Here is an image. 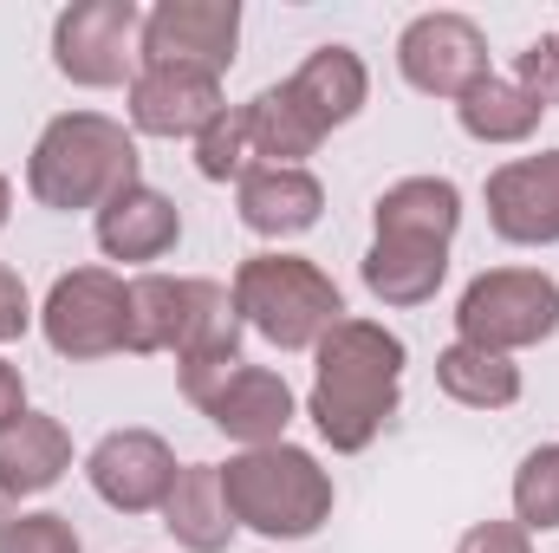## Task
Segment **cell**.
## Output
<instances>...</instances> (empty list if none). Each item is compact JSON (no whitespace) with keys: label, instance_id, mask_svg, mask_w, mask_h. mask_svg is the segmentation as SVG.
Returning a JSON list of instances; mask_svg holds the SVG:
<instances>
[{"label":"cell","instance_id":"30","mask_svg":"<svg viewBox=\"0 0 559 553\" xmlns=\"http://www.w3.org/2000/svg\"><path fill=\"white\" fill-rule=\"evenodd\" d=\"M455 553H534V541H527L521 521H481L455 541Z\"/></svg>","mask_w":559,"mask_h":553},{"label":"cell","instance_id":"20","mask_svg":"<svg viewBox=\"0 0 559 553\" xmlns=\"http://www.w3.org/2000/svg\"><path fill=\"white\" fill-rule=\"evenodd\" d=\"M442 274H449V248H436V242H391V235H378L371 255H365V286L384 306H423V299H436Z\"/></svg>","mask_w":559,"mask_h":553},{"label":"cell","instance_id":"13","mask_svg":"<svg viewBox=\"0 0 559 553\" xmlns=\"http://www.w3.org/2000/svg\"><path fill=\"white\" fill-rule=\"evenodd\" d=\"M202 416H209L222 436H235L241 449H267V443H286L293 385H286L280 372H267V365H235V372L209 391Z\"/></svg>","mask_w":559,"mask_h":553},{"label":"cell","instance_id":"12","mask_svg":"<svg viewBox=\"0 0 559 553\" xmlns=\"http://www.w3.org/2000/svg\"><path fill=\"white\" fill-rule=\"evenodd\" d=\"M222 79L189 66H143L131 79V131L143 138H202L222 118Z\"/></svg>","mask_w":559,"mask_h":553},{"label":"cell","instance_id":"11","mask_svg":"<svg viewBox=\"0 0 559 553\" xmlns=\"http://www.w3.org/2000/svg\"><path fill=\"white\" fill-rule=\"evenodd\" d=\"M488 228L514 248H554L559 242V150L514 156L488 176Z\"/></svg>","mask_w":559,"mask_h":553},{"label":"cell","instance_id":"10","mask_svg":"<svg viewBox=\"0 0 559 553\" xmlns=\"http://www.w3.org/2000/svg\"><path fill=\"white\" fill-rule=\"evenodd\" d=\"M85 482L105 508L118 515H150L163 508L169 482H176V449L156 430H111L92 456H85Z\"/></svg>","mask_w":559,"mask_h":553},{"label":"cell","instance_id":"18","mask_svg":"<svg viewBox=\"0 0 559 553\" xmlns=\"http://www.w3.org/2000/svg\"><path fill=\"white\" fill-rule=\"evenodd\" d=\"M371 222L391 242H436V248H449V235L462 228V189L449 176H404V183H391L371 202Z\"/></svg>","mask_w":559,"mask_h":553},{"label":"cell","instance_id":"24","mask_svg":"<svg viewBox=\"0 0 559 553\" xmlns=\"http://www.w3.org/2000/svg\"><path fill=\"white\" fill-rule=\"evenodd\" d=\"M455 118H462V131L475 143H527L540 131V105L527 98V85L521 79H481L468 98H455Z\"/></svg>","mask_w":559,"mask_h":553},{"label":"cell","instance_id":"29","mask_svg":"<svg viewBox=\"0 0 559 553\" xmlns=\"http://www.w3.org/2000/svg\"><path fill=\"white\" fill-rule=\"evenodd\" d=\"M521 85H527V98H534L540 111H554L559 105V26L554 33H540V39L521 52Z\"/></svg>","mask_w":559,"mask_h":553},{"label":"cell","instance_id":"17","mask_svg":"<svg viewBox=\"0 0 559 553\" xmlns=\"http://www.w3.org/2000/svg\"><path fill=\"white\" fill-rule=\"evenodd\" d=\"M286 92L299 98V111H306L319 131H338V125H352V118L365 111L371 72H365V59H358L352 46H319V52H306V66L286 79Z\"/></svg>","mask_w":559,"mask_h":553},{"label":"cell","instance_id":"32","mask_svg":"<svg viewBox=\"0 0 559 553\" xmlns=\"http://www.w3.org/2000/svg\"><path fill=\"white\" fill-rule=\"evenodd\" d=\"M20 411H26V385H20V372L0 358V430H7Z\"/></svg>","mask_w":559,"mask_h":553},{"label":"cell","instance_id":"8","mask_svg":"<svg viewBox=\"0 0 559 553\" xmlns=\"http://www.w3.org/2000/svg\"><path fill=\"white\" fill-rule=\"evenodd\" d=\"M241 46V7L235 0H156L143 13L138 59L143 66H189L222 79Z\"/></svg>","mask_w":559,"mask_h":553},{"label":"cell","instance_id":"21","mask_svg":"<svg viewBox=\"0 0 559 553\" xmlns=\"http://www.w3.org/2000/svg\"><path fill=\"white\" fill-rule=\"evenodd\" d=\"M241 118H248V143H254V169H261V163L299 169V156H312V150L325 143V131L299 111V98H293L286 85H267L261 98H248Z\"/></svg>","mask_w":559,"mask_h":553},{"label":"cell","instance_id":"26","mask_svg":"<svg viewBox=\"0 0 559 553\" xmlns=\"http://www.w3.org/2000/svg\"><path fill=\"white\" fill-rule=\"evenodd\" d=\"M514 521L527 534L559 528V443H540V449L521 456V469H514Z\"/></svg>","mask_w":559,"mask_h":553},{"label":"cell","instance_id":"15","mask_svg":"<svg viewBox=\"0 0 559 553\" xmlns=\"http://www.w3.org/2000/svg\"><path fill=\"white\" fill-rule=\"evenodd\" d=\"M66 469H72V436H66L59 416L20 411L0 430V489H7V502L46 495Z\"/></svg>","mask_w":559,"mask_h":553},{"label":"cell","instance_id":"9","mask_svg":"<svg viewBox=\"0 0 559 553\" xmlns=\"http://www.w3.org/2000/svg\"><path fill=\"white\" fill-rule=\"evenodd\" d=\"M397 66L429 98H468L488 79V39L468 13H417L397 39Z\"/></svg>","mask_w":559,"mask_h":553},{"label":"cell","instance_id":"22","mask_svg":"<svg viewBox=\"0 0 559 553\" xmlns=\"http://www.w3.org/2000/svg\"><path fill=\"white\" fill-rule=\"evenodd\" d=\"M241 358V313L222 280H189V313L176 339V365H222Z\"/></svg>","mask_w":559,"mask_h":553},{"label":"cell","instance_id":"5","mask_svg":"<svg viewBox=\"0 0 559 553\" xmlns=\"http://www.w3.org/2000/svg\"><path fill=\"white\" fill-rule=\"evenodd\" d=\"M455 332H462V345H481V352H501V358L554 339L559 332V280L540 274V268L475 274L462 286Z\"/></svg>","mask_w":559,"mask_h":553},{"label":"cell","instance_id":"1","mask_svg":"<svg viewBox=\"0 0 559 553\" xmlns=\"http://www.w3.org/2000/svg\"><path fill=\"white\" fill-rule=\"evenodd\" d=\"M319 372H312V398L306 416L312 430L338 449V456H358L378 443V430L397 416V385H404V339L378 319H338L319 345H312Z\"/></svg>","mask_w":559,"mask_h":553},{"label":"cell","instance_id":"14","mask_svg":"<svg viewBox=\"0 0 559 553\" xmlns=\"http://www.w3.org/2000/svg\"><path fill=\"white\" fill-rule=\"evenodd\" d=\"M182 242V215L163 189L150 183H131L124 196H111L98 209V248L111 261H163L169 248Z\"/></svg>","mask_w":559,"mask_h":553},{"label":"cell","instance_id":"23","mask_svg":"<svg viewBox=\"0 0 559 553\" xmlns=\"http://www.w3.org/2000/svg\"><path fill=\"white\" fill-rule=\"evenodd\" d=\"M436 385L455 398V404H468V411H508L514 398H521V365L514 358H501V352H481V345H449L442 358H436Z\"/></svg>","mask_w":559,"mask_h":553},{"label":"cell","instance_id":"25","mask_svg":"<svg viewBox=\"0 0 559 553\" xmlns=\"http://www.w3.org/2000/svg\"><path fill=\"white\" fill-rule=\"evenodd\" d=\"M189 313V280L138 274L131 280V345L124 352H176Z\"/></svg>","mask_w":559,"mask_h":553},{"label":"cell","instance_id":"6","mask_svg":"<svg viewBox=\"0 0 559 553\" xmlns=\"http://www.w3.org/2000/svg\"><path fill=\"white\" fill-rule=\"evenodd\" d=\"M39 332L59 358L85 365V358H111L131 345V280L111 268H72L52 280L46 306H39Z\"/></svg>","mask_w":559,"mask_h":553},{"label":"cell","instance_id":"28","mask_svg":"<svg viewBox=\"0 0 559 553\" xmlns=\"http://www.w3.org/2000/svg\"><path fill=\"white\" fill-rule=\"evenodd\" d=\"M0 553H85V548H79V534H72L66 515L39 508V515H13L0 528Z\"/></svg>","mask_w":559,"mask_h":553},{"label":"cell","instance_id":"19","mask_svg":"<svg viewBox=\"0 0 559 553\" xmlns=\"http://www.w3.org/2000/svg\"><path fill=\"white\" fill-rule=\"evenodd\" d=\"M319 209H325V189H319L312 169H274V163H261V169L241 176V222L254 235H267V242L306 235L319 222Z\"/></svg>","mask_w":559,"mask_h":553},{"label":"cell","instance_id":"33","mask_svg":"<svg viewBox=\"0 0 559 553\" xmlns=\"http://www.w3.org/2000/svg\"><path fill=\"white\" fill-rule=\"evenodd\" d=\"M7 209H13V183L0 176V228H7Z\"/></svg>","mask_w":559,"mask_h":553},{"label":"cell","instance_id":"16","mask_svg":"<svg viewBox=\"0 0 559 553\" xmlns=\"http://www.w3.org/2000/svg\"><path fill=\"white\" fill-rule=\"evenodd\" d=\"M163 528L176 534V548H189V553H222L235 541V508L222 495V462L176 469V482L163 495Z\"/></svg>","mask_w":559,"mask_h":553},{"label":"cell","instance_id":"27","mask_svg":"<svg viewBox=\"0 0 559 553\" xmlns=\"http://www.w3.org/2000/svg\"><path fill=\"white\" fill-rule=\"evenodd\" d=\"M195 169H202L209 183H241V176L254 169V143H248V118H241V105L222 111V118L195 138Z\"/></svg>","mask_w":559,"mask_h":553},{"label":"cell","instance_id":"34","mask_svg":"<svg viewBox=\"0 0 559 553\" xmlns=\"http://www.w3.org/2000/svg\"><path fill=\"white\" fill-rule=\"evenodd\" d=\"M7 521H13V502H7V489H0V528H7Z\"/></svg>","mask_w":559,"mask_h":553},{"label":"cell","instance_id":"4","mask_svg":"<svg viewBox=\"0 0 559 553\" xmlns=\"http://www.w3.org/2000/svg\"><path fill=\"white\" fill-rule=\"evenodd\" d=\"M228 293H235L241 326H254L280 352H312L345 319V293L332 286L325 268H312L306 255H248L235 268Z\"/></svg>","mask_w":559,"mask_h":553},{"label":"cell","instance_id":"31","mask_svg":"<svg viewBox=\"0 0 559 553\" xmlns=\"http://www.w3.org/2000/svg\"><path fill=\"white\" fill-rule=\"evenodd\" d=\"M26 326H33V299H26V280L13 274L7 261H0V345L7 339H26Z\"/></svg>","mask_w":559,"mask_h":553},{"label":"cell","instance_id":"3","mask_svg":"<svg viewBox=\"0 0 559 553\" xmlns=\"http://www.w3.org/2000/svg\"><path fill=\"white\" fill-rule=\"evenodd\" d=\"M222 495L235 508V528H248L261 541H306L332 521V475L299 443H267V449L228 456Z\"/></svg>","mask_w":559,"mask_h":553},{"label":"cell","instance_id":"2","mask_svg":"<svg viewBox=\"0 0 559 553\" xmlns=\"http://www.w3.org/2000/svg\"><path fill=\"white\" fill-rule=\"evenodd\" d=\"M138 163H143L138 131H124L105 111H66V118H52L39 131V143H33L26 189H33L39 209H59V215L105 209L111 196H124L131 183H143Z\"/></svg>","mask_w":559,"mask_h":553},{"label":"cell","instance_id":"7","mask_svg":"<svg viewBox=\"0 0 559 553\" xmlns=\"http://www.w3.org/2000/svg\"><path fill=\"white\" fill-rule=\"evenodd\" d=\"M138 39H143V13L138 0H79L52 20V66L72 85H124L138 79Z\"/></svg>","mask_w":559,"mask_h":553}]
</instances>
